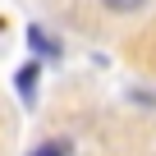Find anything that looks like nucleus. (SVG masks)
Returning a JSON list of instances; mask_svg holds the SVG:
<instances>
[{"label": "nucleus", "instance_id": "nucleus-4", "mask_svg": "<svg viewBox=\"0 0 156 156\" xmlns=\"http://www.w3.org/2000/svg\"><path fill=\"white\" fill-rule=\"evenodd\" d=\"M32 156H64V147H60V142H46V147H37Z\"/></svg>", "mask_w": 156, "mask_h": 156}, {"label": "nucleus", "instance_id": "nucleus-1", "mask_svg": "<svg viewBox=\"0 0 156 156\" xmlns=\"http://www.w3.org/2000/svg\"><path fill=\"white\" fill-rule=\"evenodd\" d=\"M28 46H32L37 55H46V60H60V46H55V41H51L41 28H28Z\"/></svg>", "mask_w": 156, "mask_h": 156}, {"label": "nucleus", "instance_id": "nucleus-2", "mask_svg": "<svg viewBox=\"0 0 156 156\" xmlns=\"http://www.w3.org/2000/svg\"><path fill=\"white\" fill-rule=\"evenodd\" d=\"M37 69H41V64H23V69H19V97H23V106H32V87H37Z\"/></svg>", "mask_w": 156, "mask_h": 156}, {"label": "nucleus", "instance_id": "nucleus-3", "mask_svg": "<svg viewBox=\"0 0 156 156\" xmlns=\"http://www.w3.org/2000/svg\"><path fill=\"white\" fill-rule=\"evenodd\" d=\"M142 5H147V0H106V9H115V14H133Z\"/></svg>", "mask_w": 156, "mask_h": 156}]
</instances>
